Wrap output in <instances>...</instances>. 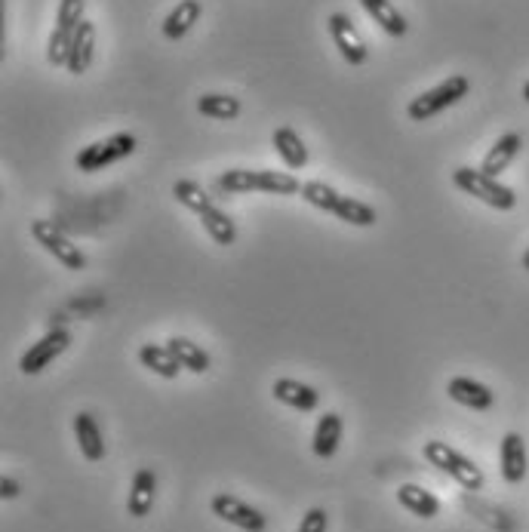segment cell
<instances>
[{"mask_svg": "<svg viewBox=\"0 0 529 532\" xmlns=\"http://www.w3.org/2000/svg\"><path fill=\"white\" fill-rule=\"evenodd\" d=\"M471 90V80L465 74H456V77H446L443 84H437L434 90L416 96L410 105H406V114H410V120H431L434 114L446 111L450 105H456L459 99H465Z\"/></svg>", "mask_w": 529, "mask_h": 532, "instance_id": "277c9868", "label": "cell"}, {"mask_svg": "<svg viewBox=\"0 0 529 532\" xmlns=\"http://www.w3.org/2000/svg\"><path fill=\"white\" fill-rule=\"evenodd\" d=\"M200 13H203L200 0H182V4H176V10L164 19V37L182 40L194 28V22H200Z\"/></svg>", "mask_w": 529, "mask_h": 532, "instance_id": "603a6c76", "label": "cell"}, {"mask_svg": "<svg viewBox=\"0 0 529 532\" xmlns=\"http://www.w3.org/2000/svg\"><path fill=\"white\" fill-rule=\"evenodd\" d=\"M360 7L366 10V16H370L385 34H391V37H403L406 34V19L400 16V10L391 4V0H360Z\"/></svg>", "mask_w": 529, "mask_h": 532, "instance_id": "7402d4cb", "label": "cell"}, {"mask_svg": "<svg viewBox=\"0 0 529 532\" xmlns=\"http://www.w3.org/2000/svg\"><path fill=\"white\" fill-rule=\"evenodd\" d=\"M173 194H176V200L182 203L185 210H191V213H203V210H210L213 207V197L203 191L197 182H191V179H179L176 185H173Z\"/></svg>", "mask_w": 529, "mask_h": 532, "instance_id": "83f0119b", "label": "cell"}, {"mask_svg": "<svg viewBox=\"0 0 529 532\" xmlns=\"http://www.w3.org/2000/svg\"><path fill=\"white\" fill-rule=\"evenodd\" d=\"M139 360L142 366H148V370L160 379H176L182 373V363L176 360V354L167 348V345H142L139 348Z\"/></svg>", "mask_w": 529, "mask_h": 532, "instance_id": "44dd1931", "label": "cell"}, {"mask_svg": "<svg viewBox=\"0 0 529 532\" xmlns=\"http://www.w3.org/2000/svg\"><path fill=\"white\" fill-rule=\"evenodd\" d=\"M271 145H274V151L280 154V160L287 163L290 170H302L305 163H308V148H305V142L299 139V133H296L293 127L274 130Z\"/></svg>", "mask_w": 529, "mask_h": 532, "instance_id": "d6986e66", "label": "cell"}, {"mask_svg": "<svg viewBox=\"0 0 529 532\" xmlns=\"http://www.w3.org/2000/svg\"><path fill=\"white\" fill-rule=\"evenodd\" d=\"M271 394H274V400H280L283 406L299 409V413H314V409L320 406V391H314L311 385L296 382V379H277V382L271 385Z\"/></svg>", "mask_w": 529, "mask_h": 532, "instance_id": "8fae6325", "label": "cell"}, {"mask_svg": "<svg viewBox=\"0 0 529 532\" xmlns=\"http://www.w3.org/2000/svg\"><path fill=\"white\" fill-rule=\"evenodd\" d=\"M339 440H342V416L339 413H323L317 419V428H314V456L317 459H333L336 449H339Z\"/></svg>", "mask_w": 529, "mask_h": 532, "instance_id": "ac0fdd59", "label": "cell"}, {"mask_svg": "<svg viewBox=\"0 0 529 532\" xmlns=\"http://www.w3.org/2000/svg\"><path fill=\"white\" fill-rule=\"evenodd\" d=\"M71 345V336H68V330H62V326H56V330H50L44 339H37L25 354H22V360H19V370L25 373V376H37L44 366H50L65 348Z\"/></svg>", "mask_w": 529, "mask_h": 532, "instance_id": "9c48e42d", "label": "cell"}, {"mask_svg": "<svg viewBox=\"0 0 529 532\" xmlns=\"http://www.w3.org/2000/svg\"><path fill=\"white\" fill-rule=\"evenodd\" d=\"M93 56H96V25L84 19V22H80V28H77V34H74V44H71L65 68L71 74H84L93 65Z\"/></svg>", "mask_w": 529, "mask_h": 532, "instance_id": "2e32d148", "label": "cell"}, {"mask_svg": "<svg viewBox=\"0 0 529 532\" xmlns=\"http://www.w3.org/2000/svg\"><path fill=\"white\" fill-rule=\"evenodd\" d=\"M446 394H450L456 403L468 406V409H477V413H486V409H493L496 403V394L486 388L483 382H474L468 376H456L446 385Z\"/></svg>", "mask_w": 529, "mask_h": 532, "instance_id": "7c38bea8", "label": "cell"}, {"mask_svg": "<svg viewBox=\"0 0 529 532\" xmlns=\"http://www.w3.org/2000/svg\"><path fill=\"white\" fill-rule=\"evenodd\" d=\"M499 459H502L499 468H502L505 483H523V477H526V443L517 431H508L502 437Z\"/></svg>", "mask_w": 529, "mask_h": 532, "instance_id": "5bb4252c", "label": "cell"}, {"mask_svg": "<svg viewBox=\"0 0 529 532\" xmlns=\"http://www.w3.org/2000/svg\"><path fill=\"white\" fill-rule=\"evenodd\" d=\"M216 188L225 194H247V191H265V194H299L302 182L290 173H274V170H228L216 179Z\"/></svg>", "mask_w": 529, "mask_h": 532, "instance_id": "6da1fadb", "label": "cell"}, {"mask_svg": "<svg viewBox=\"0 0 529 532\" xmlns=\"http://www.w3.org/2000/svg\"><path fill=\"white\" fill-rule=\"evenodd\" d=\"M520 148H523L520 133H505L490 151H486V157H483V163H480V170H483L486 176L499 179V176L511 167V160L520 154Z\"/></svg>", "mask_w": 529, "mask_h": 532, "instance_id": "9a60e30c", "label": "cell"}, {"mask_svg": "<svg viewBox=\"0 0 529 532\" xmlns=\"http://www.w3.org/2000/svg\"><path fill=\"white\" fill-rule=\"evenodd\" d=\"M327 28H330L333 44L339 47V53H342V59H345L348 65H363L366 59H370V50H366L363 37L357 34L354 22H351L345 13H333V16L327 19Z\"/></svg>", "mask_w": 529, "mask_h": 532, "instance_id": "30bf717a", "label": "cell"}, {"mask_svg": "<svg viewBox=\"0 0 529 532\" xmlns=\"http://www.w3.org/2000/svg\"><path fill=\"white\" fill-rule=\"evenodd\" d=\"M397 502H400L406 511H410V514L422 517V520H431V517L440 514V499L431 496L428 489H422V486H416V483H403V486L397 489Z\"/></svg>", "mask_w": 529, "mask_h": 532, "instance_id": "ffe728a7", "label": "cell"}, {"mask_svg": "<svg viewBox=\"0 0 529 532\" xmlns=\"http://www.w3.org/2000/svg\"><path fill=\"white\" fill-rule=\"evenodd\" d=\"M523 99L529 102V80H526V87H523Z\"/></svg>", "mask_w": 529, "mask_h": 532, "instance_id": "d6a6232c", "label": "cell"}, {"mask_svg": "<svg viewBox=\"0 0 529 532\" xmlns=\"http://www.w3.org/2000/svg\"><path fill=\"white\" fill-rule=\"evenodd\" d=\"M523 268L529 271V247H526V253H523Z\"/></svg>", "mask_w": 529, "mask_h": 532, "instance_id": "1f68e13d", "label": "cell"}, {"mask_svg": "<svg viewBox=\"0 0 529 532\" xmlns=\"http://www.w3.org/2000/svg\"><path fill=\"white\" fill-rule=\"evenodd\" d=\"M31 237H34L53 259H59L62 268H68V271H84V268H87V256L80 253L77 243H71L53 222L34 219V222H31Z\"/></svg>", "mask_w": 529, "mask_h": 532, "instance_id": "52a82bcc", "label": "cell"}, {"mask_svg": "<svg viewBox=\"0 0 529 532\" xmlns=\"http://www.w3.org/2000/svg\"><path fill=\"white\" fill-rule=\"evenodd\" d=\"M167 348L176 354V360L182 363V370H188V373H194V376H200V373L210 370V354L203 351L197 342L182 339V336H173V339L167 342Z\"/></svg>", "mask_w": 529, "mask_h": 532, "instance_id": "cb8c5ba5", "label": "cell"}, {"mask_svg": "<svg viewBox=\"0 0 529 532\" xmlns=\"http://www.w3.org/2000/svg\"><path fill=\"white\" fill-rule=\"evenodd\" d=\"M16 496H19V483L13 477L0 480V499H16Z\"/></svg>", "mask_w": 529, "mask_h": 532, "instance_id": "4dcf8cb0", "label": "cell"}, {"mask_svg": "<svg viewBox=\"0 0 529 532\" xmlns=\"http://www.w3.org/2000/svg\"><path fill=\"white\" fill-rule=\"evenodd\" d=\"M453 182H456V188H459V191H465V194H471V197L483 200L486 207H493V210L508 213V210H514V207H517V194H514L508 185H502L499 179L486 176L483 170H474V167H459V170H453Z\"/></svg>", "mask_w": 529, "mask_h": 532, "instance_id": "3957f363", "label": "cell"}, {"mask_svg": "<svg viewBox=\"0 0 529 532\" xmlns=\"http://www.w3.org/2000/svg\"><path fill=\"white\" fill-rule=\"evenodd\" d=\"M84 0H62L59 4V13H56V28L50 34V47H47V59L53 68H62L68 65V53H71V44H74V34L84 22Z\"/></svg>", "mask_w": 529, "mask_h": 532, "instance_id": "5b68a950", "label": "cell"}, {"mask_svg": "<svg viewBox=\"0 0 529 532\" xmlns=\"http://www.w3.org/2000/svg\"><path fill=\"white\" fill-rule=\"evenodd\" d=\"M333 216H336L339 222L354 225V228H373V225L379 222V216H376V210L370 207V203H363V200H357V197H348V194L339 197Z\"/></svg>", "mask_w": 529, "mask_h": 532, "instance_id": "d4e9b609", "label": "cell"}, {"mask_svg": "<svg viewBox=\"0 0 529 532\" xmlns=\"http://www.w3.org/2000/svg\"><path fill=\"white\" fill-rule=\"evenodd\" d=\"M327 523H330L327 511H323V508H311V511L302 517L299 532H327Z\"/></svg>", "mask_w": 529, "mask_h": 532, "instance_id": "f546056e", "label": "cell"}, {"mask_svg": "<svg viewBox=\"0 0 529 532\" xmlns=\"http://www.w3.org/2000/svg\"><path fill=\"white\" fill-rule=\"evenodd\" d=\"M74 437H77V446H80V453H84L87 462H102L105 459L102 428H99L93 413H77L74 416Z\"/></svg>", "mask_w": 529, "mask_h": 532, "instance_id": "4fadbf2b", "label": "cell"}, {"mask_svg": "<svg viewBox=\"0 0 529 532\" xmlns=\"http://www.w3.org/2000/svg\"><path fill=\"white\" fill-rule=\"evenodd\" d=\"M299 194H302L305 203H311V207H317V210H323V213H333L336 203H339V197H342L333 185L317 182V179L302 182V191H299Z\"/></svg>", "mask_w": 529, "mask_h": 532, "instance_id": "f1b7e54d", "label": "cell"}, {"mask_svg": "<svg viewBox=\"0 0 529 532\" xmlns=\"http://www.w3.org/2000/svg\"><path fill=\"white\" fill-rule=\"evenodd\" d=\"M197 111L203 117H213V120H234L240 114V102L234 96H222V93H207L197 99Z\"/></svg>", "mask_w": 529, "mask_h": 532, "instance_id": "4316f807", "label": "cell"}, {"mask_svg": "<svg viewBox=\"0 0 529 532\" xmlns=\"http://www.w3.org/2000/svg\"><path fill=\"white\" fill-rule=\"evenodd\" d=\"M136 151V136L133 133H114L102 142H93L87 145L84 151L77 154V170L80 173H99L105 167H111V163L124 160Z\"/></svg>", "mask_w": 529, "mask_h": 532, "instance_id": "8992f818", "label": "cell"}, {"mask_svg": "<svg viewBox=\"0 0 529 532\" xmlns=\"http://www.w3.org/2000/svg\"><path fill=\"white\" fill-rule=\"evenodd\" d=\"M422 456L428 459V465H434V468L443 471V474H450L462 489H471V493H480L483 483H486L483 471H480L471 459H465L459 449L446 446L443 440H428V443L422 446Z\"/></svg>", "mask_w": 529, "mask_h": 532, "instance_id": "7a4b0ae2", "label": "cell"}, {"mask_svg": "<svg viewBox=\"0 0 529 532\" xmlns=\"http://www.w3.org/2000/svg\"><path fill=\"white\" fill-rule=\"evenodd\" d=\"M200 222H203V228H207V234L219 243V247H231V243L237 240V228H234V222L216 207V203H213L210 210H203V213H200Z\"/></svg>", "mask_w": 529, "mask_h": 532, "instance_id": "484cf974", "label": "cell"}, {"mask_svg": "<svg viewBox=\"0 0 529 532\" xmlns=\"http://www.w3.org/2000/svg\"><path fill=\"white\" fill-rule=\"evenodd\" d=\"M154 496H157V477L151 468H139L136 477H133V486H130V499H127V511L130 517H148L151 514V505H154Z\"/></svg>", "mask_w": 529, "mask_h": 532, "instance_id": "e0dca14e", "label": "cell"}, {"mask_svg": "<svg viewBox=\"0 0 529 532\" xmlns=\"http://www.w3.org/2000/svg\"><path fill=\"white\" fill-rule=\"evenodd\" d=\"M210 508L219 520H225V523H231L243 532H265L268 529V517L262 511H256L253 505H247L243 499H237V496L219 493V496H213Z\"/></svg>", "mask_w": 529, "mask_h": 532, "instance_id": "ba28073f", "label": "cell"}]
</instances>
